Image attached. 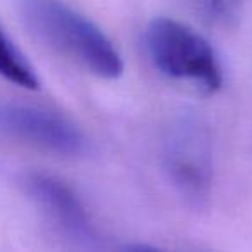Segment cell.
Returning <instances> with one entry per match:
<instances>
[{
  "label": "cell",
  "instance_id": "obj_1",
  "mask_svg": "<svg viewBox=\"0 0 252 252\" xmlns=\"http://www.w3.org/2000/svg\"><path fill=\"white\" fill-rule=\"evenodd\" d=\"M19 11L33 35L50 49L100 78L121 76L123 61L111 40L63 0H19Z\"/></svg>",
  "mask_w": 252,
  "mask_h": 252
},
{
  "label": "cell",
  "instance_id": "obj_2",
  "mask_svg": "<svg viewBox=\"0 0 252 252\" xmlns=\"http://www.w3.org/2000/svg\"><path fill=\"white\" fill-rule=\"evenodd\" d=\"M154 66L168 78L213 94L223 83V73L213 47L192 28L169 18H158L145 32Z\"/></svg>",
  "mask_w": 252,
  "mask_h": 252
},
{
  "label": "cell",
  "instance_id": "obj_3",
  "mask_svg": "<svg viewBox=\"0 0 252 252\" xmlns=\"http://www.w3.org/2000/svg\"><path fill=\"white\" fill-rule=\"evenodd\" d=\"M21 185L69 251L114 252L98 238L80 197L63 180L49 173L28 171Z\"/></svg>",
  "mask_w": 252,
  "mask_h": 252
},
{
  "label": "cell",
  "instance_id": "obj_4",
  "mask_svg": "<svg viewBox=\"0 0 252 252\" xmlns=\"http://www.w3.org/2000/svg\"><path fill=\"white\" fill-rule=\"evenodd\" d=\"M166 169L178 193L193 207H202L211 195L213 162L207 128L185 118L171 128L164 149Z\"/></svg>",
  "mask_w": 252,
  "mask_h": 252
},
{
  "label": "cell",
  "instance_id": "obj_5",
  "mask_svg": "<svg viewBox=\"0 0 252 252\" xmlns=\"http://www.w3.org/2000/svg\"><path fill=\"white\" fill-rule=\"evenodd\" d=\"M0 137L61 156H83L88 140L69 119L32 105L0 100Z\"/></svg>",
  "mask_w": 252,
  "mask_h": 252
},
{
  "label": "cell",
  "instance_id": "obj_6",
  "mask_svg": "<svg viewBox=\"0 0 252 252\" xmlns=\"http://www.w3.org/2000/svg\"><path fill=\"white\" fill-rule=\"evenodd\" d=\"M0 76L26 90H36L40 87L33 67L2 26H0Z\"/></svg>",
  "mask_w": 252,
  "mask_h": 252
},
{
  "label": "cell",
  "instance_id": "obj_7",
  "mask_svg": "<svg viewBox=\"0 0 252 252\" xmlns=\"http://www.w3.org/2000/svg\"><path fill=\"white\" fill-rule=\"evenodd\" d=\"M211 5L221 18H231L237 12L240 0H211Z\"/></svg>",
  "mask_w": 252,
  "mask_h": 252
},
{
  "label": "cell",
  "instance_id": "obj_8",
  "mask_svg": "<svg viewBox=\"0 0 252 252\" xmlns=\"http://www.w3.org/2000/svg\"><path fill=\"white\" fill-rule=\"evenodd\" d=\"M114 252H164L161 249L151 247V245H144V244H133V245H126V247L116 249Z\"/></svg>",
  "mask_w": 252,
  "mask_h": 252
}]
</instances>
